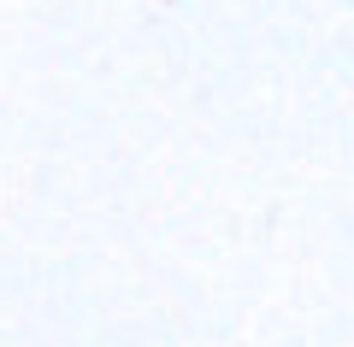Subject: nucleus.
Returning a JSON list of instances; mask_svg holds the SVG:
<instances>
[]
</instances>
